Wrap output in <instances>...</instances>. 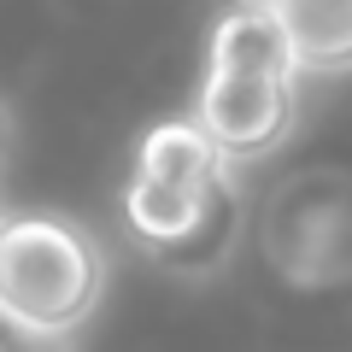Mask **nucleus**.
Returning <instances> with one entry per match:
<instances>
[{"instance_id":"7ed1b4c3","label":"nucleus","mask_w":352,"mask_h":352,"mask_svg":"<svg viewBox=\"0 0 352 352\" xmlns=\"http://www.w3.org/2000/svg\"><path fill=\"white\" fill-rule=\"evenodd\" d=\"M112 258L65 212H6L0 223V317L30 335L71 340L100 311Z\"/></svg>"},{"instance_id":"f257e3e1","label":"nucleus","mask_w":352,"mask_h":352,"mask_svg":"<svg viewBox=\"0 0 352 352\" xmlns=\"http://www.w3.org/2000/svg\"><path fill=\"white\" fill-rule=\"evenodd\" d=\"M118 212L129 241L170 276H217L247 223L235 164L194 118H170L141 135Z\"/></svg>"},{"instance_id":"423d86ee","label":"nucleus","mask_w":352,"mask_h":352,"mask_svg":"<svg viewBox=\"0 0 352 352\" xmlns=\"http://www.w3.org/2000/svg\"><path fill=\"white\" fill-rule=\"evenodd\" d=\"M12 141H18V124H12V106L0 100V164H6V153H12Z\"/></svg>"},{"instance_id":"0eeeda50","label":"nucleus","mask_w":352,"mask_h":352,"mask_svg":"<svg viewBox=\"0 0 352 352\" xmlns=\"http://www.w3.org/2000/svg\"><path fill=\"white\" fill-rule=\"evenodd\" d=\"M0 223H6V206H0Z\"/></svg>"},{"instance_id":"39448f33","label":"nucleus","mask_w":352,"mask_h":352,"mask_svg":"<svg viewBox=\"0 0 352 352\" xmlns=\"http://www.w3.org/2000/svg\"><path fill=\"white\" fill-rule=\"evenodd\" d=\"M0 352H71V340L30 335V329H18V323H6V317H0Z\"/></svg>"},{"instance_id":"20e7f679","label":"nucleus","mask_w":352,"mask_h":352,"mask_svg":"<svg viewBox=\"0 0 352 352\" xmlns=\"http://www.w3.org/2000/svg\"><path fill=\"white\" fill-rule=\"evenodd\" d=\"M300 76H352V0H270Z\"/></svg>"},{"instance_id":"f03ea898","label":"nucleus","mask_w":352,"mask_h":352,"mask_svg":"<svg viewBox=\"0 0 352 352\" xmlns=\"http://www.w3.org/2000/svg\"><path fill=\"white\" fill-rule=\"evenodd\" d=\"M194 124L223 147L229 164H258L300 124V65L288 53L270 0H229L206 41V76Z\"/></svg>"}]
</instances>
